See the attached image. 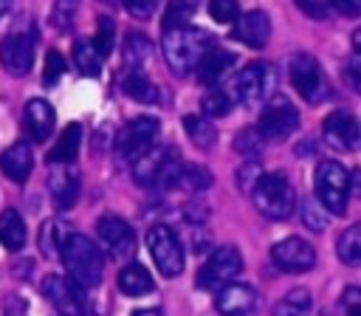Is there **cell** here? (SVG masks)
<instances>
[{
	"instance_id": "obj_13",
	"label": "cell",
	"mask_w": 361,
	"mask_h": 316,
	"mask_svg": "<svg viewBox=\"0 0 361 316\" xmlns=\"http://www.w3.org/2000/svg\"><path fill=\"white\" fill-rule=\"evenodd\" d=\"M34 40H37V34H8L0 42V62L11 76H25L31 71Z\"/></svg>"
},
{
	"instance_id": "obj_23",
	"label": "cell",
	"mask_w": 361,
	"mask_h": 316,
	"mask_svg": "<svg viewBox=\"0 0 361 316\" xmlns=\"http://www.w3.org/2000/svg\"><path fill=\"white\" fill-rule=\"evenodd\" d=\"M51 195L56 209H71L79 198V175L71 169H56V175H51Z\"/></svg>"
},
{
	"instance_id": "obj_8",
	"label": "cell",
	"mask_w": 361,
	"mask_h": 316,
	"mask_svg": "<svg viewBox=\"0 0 361 316\" xmlns=\"http://www.w3.org/2000/svg\"><path fill=\"white\" fill-rule=\"evenodd\" d=\"M147 245H149L152 262L164 276H178L183 271V245L169 226H161V223L152 226L147 231Z\"/></svg>"
},
{
	"instance_id": "obj_9",
	"label": "cell",
	"mask_w": 361,
	"mask_h": 316,
	"mask_svg": "<svg viewBox=\"0 0 361 316\" xmlns=\"http://www.w3.org/2000/svg\"><path fill=\"white\" fill-rule=\"evenodd\" d=\"M296 127H299V113H296V107H293L285 96H274V99L262 107V113H259L257 133L262 135V141H282V138H288Z\"/></svg>"
},
{
	"instance_id": "obj_12",
	"label": "cell",
	"mask_w": 361,
	"mask_h": 316,
	"mask_svg": "<svg viewBox=\"0 0 361 316\" xmlns=\"http://www.w3.org/2000/svg\"><path fill=\"white\" fill-rule=\"evenodd\" d=\"M42 293L56 308L59 316H85L82 285H76L73 279H68V276H48L42 282Z\"/></svg>"
},
{
	"instance_id": "obj_47",
	"label": "cell",
	"mask_w": 361,
	"mask_h": 316,
	"mask_svg": "<svg viewBox=\"0 0 361 316\" xmlns=\"http://www.w3.org/2000/svg\"><path fill=\"white\" fill-rule=\"evenodd\" d=\"M133 316H164L158 308H141V310H135Z\"/></svg>"
},
{
	"instance_id": "obj_28",
	"label": "cell",
	"mask_w": 361,
	"mask_h": 316,
	"mask_svg": "<svg viewBox=\"0 0 361 316\" xmlns=\"http://www.w3.org/2000/svg\"><path fill=\"white\" fill-rule=\"evenodd\" d=\"M102 59H104V56L96 51L93 42L79 40V42L73 45V62H76V71H79L82 76H99V73H102Z\"/></svg>"
},
{
	"instance_id": "obj_30",
	"label": "cell",
	"mask_w": 361,
	"mask_h": 316,
	"mask_svg": "<svg viewBox=\"0 0 361 316\" xmlns=\"http://www.w3.org/2000/svg\"><path fill=\"white\" fill-rule=\"evenodd\" d=\"M313 308V299L305 288H293L274 305V316H307Z\"/></svg>"
},
{
	"instance_id": "obj_38",
	"label": "cell",
	"mask_w": 361,
	"mask_h": 316,
	"mask_svg": "<svg viewBox=\"0 0 361 316\" xmlns=\"http://www.w3.org/2000/svg\"><path fill=\"white\" fill-rule=\"evenodd\" d=\"M113 34H116L113 20H110V17H102V20H99V28H96V40H93V45H96V51H99L102 56H107V54L113 51Z\"/></svg>"
},
{
	"instance_id": "obj_10",
	"label": "cell",
	"mask_w": 361,
	"mask_h": 316,
	"mask_svg": "<svg viewBox=\"0 0 361 316\" xmlns=\"http://www.w3.org/2000/svg\"><path fill=\"white\" fill-rule=\"evenodd\" d=\"M155 135H158V119L152 116H138L133 121L124 124V130L118 133L116 138V152L127 161L138 158L144 150H149L155 144Z\"/></svg>"
},
{
	"instance_id": "obj_3",
	"label": "cell",
	"mask_w": 361,
	"mask_h": 316,
	"mask_svg": "<svg viewBox=\"0 0 361 316\" xmlns=\"http://www.w3.org/2000/svg\"><path fill=\"white\" fill-rule=\"evenodd\" d=\"M254 206L268 220H288L296 206V192L282 175H259L254 183Z\"/></svg>"
},
{
	"instance_id": "obj_1",
	"label": "cell",
	"mask_w": 361,
	"mask_h": 316,
	"mask_svg": "<svg viewBox=\"0 0 361 316\" xmlns=\"http://www.w3.org/2000/svg\"><path fill=\"white\" fill-rule=\"evenodd\" d=\"M214 45H217L214 37L203 28H195L186 23L164 28V56L175 73H189L192 68H197L203 54Z\"/></svg>"
},
{
	"instance_id": "obj_14",
	"label": "cell",
	"mask_w": 361,
	"mask_h": 316,
	"mask_svg": "<svg viewBox=\"0 0 361 316\" xmlns=\"http://www.w3.org/2000/svg\"><path fill=\"white\" fill-rule=\"evenodd\" d=\"M271 260H274L282 271H288V274H302V271L313 268L316 251H313V245L305 243L302 237H285V240H279V243L271 248Z\"/></svg>"
},
{
	"instance_id": "obj_33",
	"label": "cell",
	"mask_w": 361,
	"mask_h": 316,
	"mask_svg": "<svg viewBox=\"0 0 361 316\" xmlns=\"http://www.w3.org/2000/svg\"><path fill=\"white\" fill-rule=\"evenodd\" d=\"M76 11H79V0H56L54 8H51V25L56 31H68Z\"/></svg>"
},
{
	"instance_id": "obj_16",
	"label": "cell",
	"mask_w": 361,
	"mask_h": 316,
	"mask_svg": "<svg viewBox=\"0 0 361 316\" xmlns=\"http://www.w3.org/2000/svg\"><path fill=\"white\" fill-rule=\"evenodd\" d=\"M178 152L169 150V147H149V150H144L138 158H133V178H135V183H141V186L158 183V178L164 175L166 164Z\"/></svg>"
},
{
	"instance_id": "obj_4",
	"label": "cell",
	"mask_w": 361,
	"mask_h": 316,
	"mask_svg": "<svg viewBox=\"0 0 361 316\" xmlns=\"http://www.w3.org/2000/svg\"><path fill=\"white\" fill-rule=\"evenodd\" d=\"M313 189L319 203L341 217L347 212V198H350V172L338 164V161H322L316 166V178H313Z\"/></svg>"
},
{
	"instance_id": "obj_17",
	"label": "cell",
	"mask_w": 361,
	"mask_h": 316,
	"mask_svg": "<svg viewBox=\"0 0 361 316\" xmlns=\"http://www.w3.org/2000/svg\"><path fill=\"white\" fill-rule=\"evenodd\" d=\"M322 133H324V141L333 147V150H353L358 144V121L350 116V113H330L324 121H322Z\"/></svg>"
},
{
	"instance_id": "obj_37",
	"label": "cell",
	"mask_w": 361,
	"mask_h": 316,
	"mask_svg": "<svg viewBox=\"0 0 361 316\" xmlns=\"http://www.w3.org/2000/svg\"><path fill=\"white\" fill-rule=\"evenodd\" d=\"M302 223L310 229V231H322L324 223H327V209L316 200H305L302 203Z\"/></svg>"
},
{
	"instance_id": "obj_20",
	"label": "cell",
	"mask_w": 361,
	"mask_h": 316,
	"mask_svg": "<svg viewBox=\"0 0 361 316\" xmlns=\"http://www.w3.org/2000/svg\"><path fill=\"white\" fill-rule=\"evenodd\" d=\"M31 166H34V155H31V147L25 141H17L11 144L3 155H0V169L6 178H11L14 183H25L28 175H31Z\"/></svg>"
},
{
	"instance_id": "obj_43",
	"label": "cell",
	"mask_w": 361,
	"mask_h": 316,
	"mask_svg": "<svg viewBox=\"0 0 361 316\" xmlns=\"http://www.w3.org/2000/svg\"><path fill=\"white\" fill-rule=\"evenodd\" d=\"M262 172H259V164L257 161H251V158H245V164L237 169V181H240V186L243 189H248V183L254 181L257 183V178H259Z\"/></svg>"
},
{
	"instance_id": "obj_11",
	"label": "cell",
	"mask_w": 361,
	"mask_h": 316,
	"mask_svg": "<svg viewBox=\"0 0 361 316\" xmlns=\"http://www.w3.org/2000/svg\"><path fill=\"white\" fill-rule=\"evenodd\" d=\"M96 234H99L102 248H104L110 257H116V260L130 257L133 248H135V231H133V226H130L127 220L116 217V214L102 217V220L96 223Z\"/></svg>"
},
{
	"instance_id": "obj_44",
	"label": "cell",
	"mask_w": 361,
	"mask_h": 316,
	"mask_svg": "<svg viewBox=\"0 0 361 316\" xmlns=\"http://www.w3.org/2000/svg\"><path fill=\"white\" fill-rule=\"evenodd\" d=\"M161 0H124V8L135 17H149L155 8H158Z\"/></svg>"
},
{
	"instance_id": "obj_19",
	"label": "cell",
	"mask_w": 361,
	"mask_h": 316,
	"mask_svg": "<svg viewBox=\"0 0 361 316\" xmlns=\"http://www.w3.org/2000/svg\"><path fill=\"white\" fill-rule=\"evenodd\" d=\"M23 127L31 141H45L54 130V107L45 99H31L25 102L23 110Z\"/></svg>"
},
{
	"instance_id": "obj_45",
	"label": "cell",
	"mask_w": 361,
	"mask_h": 316,
	"mask_svg": "<svg viewBox=\"0 0 361 316\" xmlns=\"http://www.w3.org/2000/svg\"><path fill=\"white\" fill-rule=\"evenodd\" d=\"M330 8H336L347 17H358L361 14V0H330Z\"/></svg>"
},
{
	"instance_id": "obj_36",
	"label": "cell",
	"mask_w": 361,
	"mask_h": 316,
	"mask_svg": "<svg viewBox=\"0 0 361 316\" xmlns=\"http://www.w3.org/2000/svg\"><path fill=\"white\" fill-rule=\"evenodd\" d=\"M200 107H203V113H206L209 119H220V116H226V113L231 110V99H228L223 90H209V93L200 99Z\"/></svg>"
},
{
	"instance_id": "obj_2",
	"label": "cell",
	"mask_w": 361,
	"mask_h": 316,
	"mask_svg": "<svg viewBox=\"0 0 361 316\" xmlns=\"http://www.w3.org/2000/svg\"><path fill=\"white\" fill-rule=\"evenodd\" d=\"M62 262L65 271L71 274V279L82 288H93L102 282V248L85 237V234H68L62 248Z\"/></svg>"
},
{
	"instance_id": "obj_6",
	"label": "cell",
	"mask_w": 361,
	"mask_h": 316,
	"mask_svg": "<svg viewBox=\"0 0 361 316\" xmlns=\"http://www.w3.org/2000/svg\"><path fill=\"white\" fill-rule=\"evenodd\" d=\"M288 76H290L293 90L310 104H319L330 96V85L322 73V65L310 54H296L288 65Z\"/></svg>"
},
{
	"instance_id": "obj_32",
	"label": "cell",
	"mask_w": 361,
	"mask_h": 316,
	"mask_svg": "<svg viewBox=\"0 0 361 316\" xmlns=\"http://www.w3.org/2000/svg\"><path fill=\"white\" fill-rule=\"evenodd\" d=\"M336 254L341 262H361V223H355L338 234Z\"/></svg>"
},
{
	"instance_id": "obj_46",
	"label": "cell",
	"mask_w": 361,
	"mask_h": 316,
	"mask_svg": "<svg viewBox=\"0 0 361 316\" xmlns=\"http://www.w3.org/2000/svg\"><path fill=\"white\" fill-rule=\"evenodd\" d=\"M347 79H350L353 87L361 93V62H350V68H347Z\"/></svg>"
},
{
	"instance_id": "obj_21",
	"label": "cell",
	"mask_w": 361,
	"mask_h": 316,
	"mask_svg": "<svg viewBox=\"0 0 361 316\" xmlns=\"http://www.w3.org/2000/svg\"><path fill=\"white\" fill-rule=\"evenodd\" d=\"M234 65V54L231 51H226V48H209L206 54H203V59L197 62V79L203 82V85H214L228 68Z\"/></svg>"
},
{
	"instance_id": "obj_34",
	"label": "cell",
	"mask_w": 361,
	"mask_h": 316,
	"mask_svg": "<svg viewBox=\"0 0 361 316\" xmlns=\"http://www.w3.org/2000/svg\"><path fill=\"white\" fill-rule=\"evenodd\" d=\"M195 11H197V0H169L166 17H164V28H169V25H183Z\"/></svg>"
},
{
	"instance_id": "obj_27",
	"label": "cell",
	"mask_w": 361,
	"mask_h": 316,
	"mask_svg": "<svg viewBox=\"0 0 361 316\" xmlns=\"http://www.w3.org/2000/svg\"><path fill=\"white\" fill-rule=\"evenodd\" d=\"M149 56H152V45H149V40L144 37V34H127V40H124V65L130 68V71H141L147 62H149Z\"/></svg>"
},
{
	"instance_id": "obj_40",
	"label": "cell",
	"mask_w": 361,
	"mask_h": 316,
	"mask_svg": "<svg viewBox=\"0 0 361 316\" xmlns=\"http://www.w3.org/2000/svg\"><path fill=\"white\" fill-rule=\"evenodd\" d=\"M209 14L217 23H234L240 14V6H237V0H209Z\"/></svg>"
},
{
	"instance_id": "obj_31",
	"label": "cell",
	"mask_w": 361,
	"mask_h": 316,
	"mask_svg": "<svg viewBox=\"0 0 361 316\" xmlns=\"http://www.w3.org/2000/svg\"><path fill=\"white\" fill-rule=\"evenodd\" d=\"M172 186L183 189V192H203V189L212 186V175H209V169H203V166H183V164H180V169H178V175H175V181H172Z\"/></svg>"
},
{
	"instance_id": "obj_26",
	"label": "cell",
	"mask_w": 361,
	"mask_h": 316,
	"mask_svg": "<svg viewBox=\"0 0 361 316\" xmlns=\"http://www.w3.org/2000/svg\"><path fill=\"white\" fill-rule=\"evenodd\" d=\"M121 90L133 99V102H141V104H155L158 102V87L141 73V71H130L121 82Z\"/></svg>"
},
{
	"instance_id": "obj_41",
	"label": "cell",
	"mask_w": 361,
	"mask_h": 316,
	"mask_svg": "<svg viewBox=\"0 0 361 316\" xmlns=\"http://www.w3.org/2000/svg\"><path fill=\"white\" fill-rule=\"evenodd\" d=\"M296 6L307 17H316V20H324L330 14V0H296Z\"/></svg>"
},
{
	"instance_id": "obj_29",
	"label": "cell",
	"mask_w": 361,
	"mask_h": 316,
	"mask_svg": "<svg viewBox=\"0 0 361 316\" xmlns=\"http://www.w3.org/2000/svg\"><path fill=\"white\" fill-rule=\"evenodd\" d=\"M183 130L192 138V144L200 147V150H209L217 141V133H214V124L209 121V116H186Z\"/></svg>"
},
{
	"instance_id": "obj_48",
	"label": "cell",
	"mask_w": 361,
	"mask_h": 316,
	"mask_svg": "<svg viewBox=\"0 0 361 316\" xmlns=\"http://www.w3.org/2000/svg\"><path fill=\"white\" fill-rule=\"evenodd\" d=\"M11 6H14V0H0V20H3V17L11 11Z\"/></svg>"
},
{
	"instance_id": "obj_22",
	"label": "cell",
	"mask_w": 361,
	"mask_h": 316,
	"mask_svg": "<svg viewBox=\"0 0 361 316\" xmlns=\"http://www.w3.org/2000/svg\"><path fill=\"white\" fill-rule=\"evenodd\" d=\"M79 144H82V127H79L76 121H71V124L59 133L56 144L51 147L48 164H71V161L79 155Z\"/></svg>"
},
{
	"instance_id": "obj_49",
	"label": "cell",
	"mask_w": 361,
	"mask_h": 316,
	"mask_svg": "<svg viewBox=\"0 0 361 316\" xmlns=\"http://www.w3.org/2000/svg\"><path fill=\"white\" fill-rule=\"evenodd\" d=\"M353 48L361 54V28H355V31H353Z\"/></svg>"
},
{
	"instance_id": "obj_7",
	"label": "cell",
	"mask_w": 361,
	"mask_h": 316,
	"mask_svg": "<svg viewBox=\"0 0 361 316\" xmlns=\"http://www.w3.org/2000/svg\"><path fill=\"white\" fill-rule=\"evenodd\" d=\"M243 271V257L234 245H220L212 251V257L200 265L197 271V288L203 291H217L228 282L237 279V274Z\"/></svg>"
},
{
	"instance_id": "obj_5",
	"label": "cell",
	"mask_w": 361,
	"mask_h": 316,
	"mask_svg": "<svg viewBox=\"0 0 361 316\" xmlns=\"http://www.w3.org/2000/svg\"><path fill=\"white\" fill-rule=\"evenodd\" d=\"M276 71L271 62H248L234 79V99L245 107H259L274 96Z\"/></svg>"
},
{
	"instance_id": "obj_18",
	"label": "cell",
	"mask_w": 361,
	"mask_h": 316,
	"mask_svg": "<svg viewBox=\"0 0 361 316\" xmlns=\"http://www.w3.org/2000/svg\"><path fill=\"white\" fill-rule=\"evenodd\" d=\"M231 37L237 42L248 45V48H262L268 42V37H271V20H268V14L265 11H248V14H243L237 20Z\"/></svg>"
},
{
	"instance_id": "obj_24",
	"label": "cell",
	"mask_w": 361,
	"mask_h": 316,
	"mask_svg": "<svg viewBox=\"0 0 361 316\" xmlns=\"http://www.w3.org/2000/svg\"><path fill=\"white\" fill-rule=\"evenodd\" d=\"M118 288H121L124 296H144V293H149L155 288V282H152V276H149V271L144 265L133 262V265L118 271Z\"/></svg>"
},
{
	"instance_id": "obj_35",
	"label": "cell",
	"mask_w": 361,
	"mask_h": 316,
	"mask_svg": "<svg viewBox=\"0 0 361 316\" xmlns=\"http://www.w3.org/2000/svg\"><path fill=\"white\" fill-rule=\"evenodd\" d=\"M234 150L240 152V155H245V158H251V161H257L259 158V152H262V135L257 133V130H243L237 138H234Z\"/></svg>"
},
{
	"instance_id": "obj_25",
	"label": "cell",
	"mask_w": 361,
	"mask_h": 316,
	"mask_svg": "<svg viewBox=\"0 0 361 316\" xmlns=\"http://www.w3.org/2000/svg\"><path fill=\"white\" fill-rule=\"evenodd\" d=\"M0 243L8 251H17L25 245V223L20 217L17 209H6L0 212Z\"/></svg>"
},
{
	"instance_id": "obj_50",
	"label": "cell",
	"mask_w": 361,
	"mask_h": 316,
	"mask_svg": "<svg viewBox=\"0 0 361 316\" xmlns=\"http://www.w3.org/2000/svg\"><path fill=\"white\" fill-rule=\"evenodd\" d=\"M353 178H355V181H353V183H355V189H358V195H361V172H355V175H353Z\"/></svg>"
},
{
	"instance_id": "obj_42",
	"label": "cell",
	"mask_w": 361,
	"mask_h": 316,
	"mask_svg": "<svg viewBox=\"0 0 361 316\" xmlns=\"http://www.w3.org/2000/svg\"><path fill=\"white\" fill-rule=\"evenodd\" d=\"M341 305H344L347 316H361V288L350 285V288L344 291V296H341Z\"/></svg>"
},
{
	"instance_id": "obj_15",
	"label": "cell",
	"mask_w": 361,
	"mask_h": 316,
	"mask_svg": "<svg viewBox=\"0 0 361 316\" xmlns=\"http://www.w3.org/2000/svg\"><path fill=\"white\" fill-rule=\"evenodd\" d=\"M214 305H217V310L223 316H251L257 310V293H254L251 285L228 282V285L217 288Z\"/></svg>"
},
{
	"instance_id": "obj_39",
	"label": "cell",
	"mask_w": 361,
	"mask_h": 316,
	"mask_svg": "<svg viewBox=\"0 0 361 316\" xmlns=\"http://www.w3.org/2000/svg\"><path fill=\"white\" fill-rule=\"evenodd\" d=\"M65 73V56L59 51H48L45 54V71H42V82L45 85H56Z\"/></svg>"
}]
</instances>
